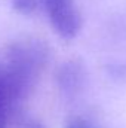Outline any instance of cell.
<instances>
[{
  "mask_svg": "<svg viewBox=\"0 0 126 128\" xmlns=\"http://www.w3.org/2000/svg\"><path fill=\"white\" fill-rule=\"evenodd\" d=\"M51 51L45 40L24 37L7 45L0 57V82L13 121L24 113L22 106L33 92L40 73L49 63Z\"/></svg>",
  "mask_w": 126,
  "mask_h": 128,
  "instance_id": "cell-1",
  "label": "cell"
},
{
  "mask_svg": "<svg viewBox=\"0 0 126 128\" xmlns=\"http://www.w3.org/2000/svg\"><path fill=\"white\" fill-rule=\"evenodd\" d=\"M48 15H49L52 28L58 33L60 37L65 40L74 39L82 30L83 20L74 3L57 8V9H51L48 10Z\"/></svg>",
  "mask_w": 126,
  "mask_h": 128,
  "instance_id": "cell-2",
  "label": "cell"
},
{
  "mask_svg": "<svg viewBox=\"0 0 126 128\" xmlns=\"http://www.w3.org/2000/svg\"><path fill=\"white\" fill-rule=\"evenodd\" d=\"M57 85L61 94L73 98L82 92L86 80L85 66L80 60H68L60 66L57 72Z\"/></svg>",
  "mask_w": 126,
  "mask_h": 128,
  "instance_id": "cell-3",
  "label": "cell"
},
{
  "mask_svg": "<svg viewBox=\"0 0 126 128\" xmlns=\"http://www.w3.org/2000/svg\"><path fill=\"white\" fill-rule=\"evenodd\" d=\"M12 122H13L15 128H46L42 121H39L33 116H28L25 113H21L19 116H16Z\"/></svg>",
  "mask_w": 126,
  "mask_h": 128,
  "instance_id": "cell-4",
  "label": "cell"
},
{
  "mask_svg": "<svg viewBox=\"0 0 126 128\" xmlns=\"http://www.w3.org/2000/svg\"><path fill=\"white\" fill-rule=\"evenodd\" d=\"M12 9L21 15H31L37 9V0H10Z\"/></svg>",
  "mask_w": 126,
  "mask_h": 128,
  "instance_id": "cell-5",
  "label": "cell"
},
{
  "mask_svg": "<svg viewBox=\"0 0 126 128\" xmlns=\"http://www.w3.org/2000/svg\"><path fill=\"white\" fill-rule=\"evenodd\" d=\"M9 121H10V116H9L7 100H6L1 82H0V128H7L9 127Z\"/></svg>",
  "mask_w": 126,
  "mask_h": 128,
  "instance_id": "cell-6",
  "label": "cell"
},
{
  "mask_svg": "<svg viewBox=\"0 0 126 128\" xmlns=\"http://www.w3.org/2000/svg\"><path fill=\"white\" fill-rule=\"evenodd\" d=\"M65 128H94L91 122H88L85 118L80 116H71L67 122H65Z\"/></svg>",
  "mask_w": 126,
  "mask_h": 128,
  "instance_id": "cell-7",
  "label": "cell"
},
{
  "mask_svg": "<svg viewBox=\"0 0 126 128\" xmlns=\"http://www.w3.org/2000/svg\"><path fill=\"white\" fill-rule=\"evenodd\" d=\"M73 3H74V0H43V4H45L46 10L61 8V6H67V4H73Z\"/></svg>",
  "mask_w": 126,
  "mask_h": 128,
  "instance_id": "cell-8",
  "label": "cell"
}]
</instances>
